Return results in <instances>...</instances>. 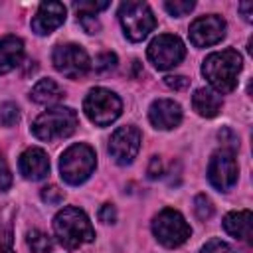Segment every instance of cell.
Wrapping results in <instances>:
<instances>
[{
  "label": "cell",
  "mask_w": 253,
  "mask_h": 253,
  "mask_svg": "<svg viewBox=\"0 0 253 253\" xmlns=\"http://www.w3.org/2000/svg\"><path fill=\"white\" fill-rule=\"evenodd\" d=\"M241 67H243L241 55L229 47L210 53L204 59L202 73L217 95H225L237 87V77L241 73Z\"/></svg>",
  "instance_id": "6da1fadb"
},
{
  "label": "cell",
  "mask_w": 253,
  "mask_h": 253,
  "mask_svg": "<svg viewBox=\"0 0 253 253\" xmlns=\"http://www.w3.org/2000/svg\"><path fill=\"white\" fill-rule=\"evenodd\" d=\"M53 233L65 249H79L95 239V229L87 213L75 206L59 210L53 217Z\"/></svg>",
  "instance_id": "7a4b0ae2"
},
{
  "label": "cell",
  "mask_w": 253,
  "mask_h": 253,
  "mask_svg": "<svg viewBox=\"0 0 253 253\" xmlns=\"http://www.w3.org/2000/svg\"><path fill=\"white\" fill-rule=\"evenodd\" d=\"M77 125L79 119L71 107H51L43 111L40 117H36V121L32 123V132L36 138L51 142L73 134Z\"/></svg>",
  "instance_id": "3957f363"
},
{
  "label": "cell",
  "mask_w": 253,
  "mask_h": 253,
  "mask_svg": "<svg viewBox=\"0 0 253 253\" xmlns=\"http://www.w3.org/2000/svg\"><path fill=\"white\" fill-rule=\"evenodd\" d=\"M97 166V154L89 144H71L59 158V172L61 178L71 184V186H79L85 180H89V176L95 172Z\"/></svg>",
  "instance_id": "277c9868"
},
{
  "label": "cell",
  "mask_w": 253,
  "mask_h": 253,
  "mask_svg": "<svg viewBox=\"0 0 253 253\" xmlns=\"http://www.w3.org/2000/svg\"><path fill=\"white\" fill-rule=\"evenodd\" d=\"M119 22L130 42H142L156 28V18L146 2L128 0L119 6Z\"/></svg>",
  "instance_id": "5b68a950"
},
{
  "label": "cell",
  "mask_w": 253,
  "mask_h": 253,
  "mask_svg": "<svg viewBox=\"0 0 253 253\" xmlns=\"http://www.w3.org/2000/svg\"><path fill=\"white\" fill-rule=\"evenodd\" d=\"M83 111H85L87 119L93 125L107 126V125H111L113 121H117L121 117L123 101L111 89L95 87L87 93V97L83 101Z\"/></svg>",
  "instance_id": "8992f818"
},
{
  "label": "cell",
  "mask_w": 253,
  "mask_h": 253,
  "mask_svg": "<svg viewBox=\"0 0 253 253\" xmlns=\"http://www.w3.org/2000/svg\"><path fill=\"white\" fill-rule=\"evenodd\" d=\"M152 233L164 247L174 249L188 241V237L192 235V229L186 217L178 210L164 208L152 219Z\"/></svg>",
  "instance_id": "52a82bcc"
},
{
  "label": "cell",
  "mask_w": 253,
  "mask_h": 253,
  "mask_svg": "<svg viewBox=\"0 0 253 253\" xmlns=\"http://www.w3.org/2000/svg\"><path fill=\"white\" fill-rule=\"evenodd\" d=\"M51 63L61 75H65L69 79H81L91 69V59H89L87 51L77 43L55 45L53 53H51Z\"/></svg>",
  "instance_id": "ba28073f"
},
{
  "label": "cell",
  "mask_w": 253,
  "mask_h": 253,
  "mask_svg": "<svg viewBox=\"0 0 253 253\" xmlns=\"http://www.w3.org/2000/svg\"><path fill=\"white\" fill-rule=\"evenodd\" d=\"M146 55H148L150 63H152L156 69L166 71V69L176 67V65L184 59L186 47H184V42H182L178 36L160 34V36H156V38L148 43Z\"/></svg>",
  "instance_id": "9c48e42d"
},
{
  "label": "cell",
  "mask_w": 253,
  "mask_h": 253,
  "mask_svg": "<svg viewBox=\"0 0 253 253\" xmlns=\"http://www.w3.org/2000/svg\"><path fill=\"white\" fill-rule=\"evenodd\" d=\"M237 176H239V166L231 148H221L211 154L208 164V180L215 190L219 192L231 190L237 182Z\"/></svg>",
  "instance_id": "30bf717a"
},
{
  "label": "cell",
  "mask_w": 253,
  "mask_h": 253,
  "mask_svg": "<svg viewBox=\"0 0 253 253\" xmlns=\"http://www.w3.org/2000/svg\"><path fill=\"white\" fill-rule=\"evenodd\" d=\"M140 140H142V136H140V130L136 126H132V125L119 126L109 138L111 158L121 166L130 164L140 150Z\"/></svg>",
  "instance_id": "8fae6325"
},
{
  "label": "cell",
  "mask_w": 253,
  "mask_h": 253,
  "mask_svg": "<svg viewBox=\"0 0 253 253\" xmlns=\"http://www.w3.org/2000/svg\"><path fill=\"white\" fill-rule=\"evenodd\" d=\"M225 20L217 14H210V16H202V18H196L192 24H190V42L196 45V47H208V45H213L217 42H221L225 38Z\"/></svg>",
  "instance_id": "7c38bea8"
},
{
  "label": "cell",
  "mask_w": 253,
  "mask_h": 253,
  "mask_svg": "<svg viewBox=\"0 0 253 253\" xmlns=\"http://www.w3.org/2000/svg\"><path fill=\"white\" fill-rule=\"evenodd\" d=\"M65 6L61 2H42L36 16L32 18V32L38 36H49L65 22Z\"/></svg>",
  "instance_id": "4fadbf2b"
},
{
  "label": "cell",
  "mask_w": 253,
  "mask_h": 253,
  "mask_svg": "<svg viewBox=\"0 0 253 253\" xmlns=\"http://www.w3.org/2000/svg\"><path fill=\"white\" fill-rule=\"evenodd\" d=\"M148 119L154 128H176L182 123V107L172 99H156L148 109Z\"/></svg>",
  "instance_id": "5bb4252c"
},
{
  "label": "cell",
  "mask_w": 253,
  "mask_h": 253,
  "mask_svg": "<svg viewBox=\"0 0 253 253\" xmlns=\"http://www.w3.org/2000/svg\"><path fill=\"white\" fill-rule=\"evenodd\" d=\"M18 170H20V174H22L26 180H32V182L43 180V178L49 174V158H47L45 150H42V148H38V146L26 148V150L20 154Z\"/></svg>",
  "instance_id": "9a60e30c"
},
{
  "label": "cell",
  "mask_w": 253,
  "mask_h": 253,
  "mask_svg": "<svg viewBox=\"0 0 253 253\" xmlns=\"http://www.w3.org/2000/svg\"><path fill=\"white\" fill-rule=\"evenodd\" d=\"M24 59V42L16 36L0 38V75L18 67Z\"/></svg>",
  "instance_id": "2e32d148"
},
{
  "label": "cell",
  "mask_w": 253,
  "mask_h": 253,
  "mask_svg": "<svg viewBox=\"0 0 253 253\" xmlns=\"http://www.w3.org/2000/svg\"><path fill=\"white\" fill-rule=\"evenodd\" d=\"M251 225H253V213L249 210L229 211L223 217V229L239 241H249L251 239Z\"/></svg>",
  "instance_id": "e0dca14e"
},
{
  "label": "cell",
  "mask_w": 253,
  "mask_h": 253,
  "mask_svg": "<svg viewBox=\"0 0 253 253\" xmlns=\"http://www.w3.org/2000/svg\"><path fill=\"white\" fill-rule=\"evenodd\" d=\"M194 111L204 119H213L221 111V97L211 89H196L192 95Z\"/></svg>",
  "instance_id": "ac0fdd59"
},
{
  "label": "cell",
  "mask_w": 253,
  "mask_h": 253,
  "mask_svg": "<svg viewBox=\"0 0 253 253\" xmlns=\"http://www.w3.org/2000/svg\"><path fill=\"white\" fill-rule=\"evenodd\" d=\"M32 101L38 105H55L63 99V89L53 79H40L32 89Z\"/></svg>",
  "instance_id": "d6986e66"
},
{
  "label": "cell",
  "mask_w": 253,
  "mask_h": 253,
  "mask_svg": "<svg viewBox=\"0 0 253 253\" xmlns=\"http://www.w3.org/2000/svg\"><path fill=\"white\" fill-rule=\"evenodd\" d=\"M28 247L32 249V253H49L51 251V239L47 237V233L40 231V229H32L26 235Z\"/></svg>",
  "instance_id": "ffe728a7"
},
{
  "label": "cell",
  "mask_w": 253,
  "mask_h": 253,
  "mask_svg": "<svg viewBox=\"0 0 253 253\" xmlns=\"http://www.w3.org/2000/svg\"><path fill=\"white\" fill-rule=\"evenodd\" d=\"M194 6H196L194 0H166V2H164L166 12H168L170 16H174V18H182V16L190 14V12L194 10Z\"/></svg>",
  "instance_id": "44dd1931"
},
{
  "label": "cell",
  "mask_w": 253,
  "mask_h": 253,
  "mask_svg": "<svg viewBox=\"0 0 253 253\" xmlns=\"http://www.w3.org/2000/svg\"><path fill=\"white\" fill-rule=\"evenodd\" d=\"M20 121V109L14 103H2L0 105V125L14 126Z\"/></svg>",
  "instance_id": "7402d4cb"
},
{
  "label": "cell",
  "mask_w": 253,
  "mask_h": 253,
  "mask_svg": "<svg viewBox=\"0 0 253 253\" xmlns=\"http://www.w3.org/2000/svg\"><path fill=\"white\" fill-rule=\"evenodd\" d=\"M194 211H196V215L200 219H210L213 215V204H211V200L208 196H204V194L196 196V200H194Z\"/></svg>",
  "instance_id": "603a6c76"
},
{
  "label": "cell",
  "mask_w": 253,
  "mask_h": 253,
  "mask_svg": "<svg viewBox=\"0 0 253 253\" xmlns=\"http://www.w3.org/2000/svg\"><path fill=\"white\" fill-rule=\"evenodd\" d=\"M117 67V55L111 53V51H105V53H99L95 57V71L97 73H109Z\"/></svg>",
  "instance_id": "cb8c5ba5"
},
{
  "label": "cell",
  "mask_w": 253,
  "mask_h": 253,
  "mask_svg": "<svg viewBox=\"0 0 253 253\" xmlns=\"http://www.w3.org/2000/svg\"><path fill=\"white\" fill-rule=\"evenodd\" d=\"M77 22L81 24L83 32H87V34H97V32L101 30V24H99L97 14H89V12H77Z\"/></svg>",
  "instance_id": "d4e9b609"
},
{
  "label": "cell",
  "mask_w": 253,
  "mask_h": 253,
  "mask_svg": "<svg viewBox=\"0 0 253 253\" xmlns=\"http://www.w3.org/2000/svg\"><path fill=\"white\" fill-rule=\"evenodd\" d=\"M63 198H65V192H63V190H59L55 184L42 188V200H43V202H47V204H51V206L61 204V202H63Z\"/></svg>",
  "instance_id": "484cf974"
},
{
  "label": "cell",
  "mask_w": 253,
  "mask_h": 253,
  "mask_svg": "<svg viewBox=\"0 0 253 253\" xmlns=\"http://www.w3.org/2000/svg\"><path fill=\"white\" fill-rule=\"evenodd\" d=\"M200 253H235V249H233L229 243L221 241V239H210V241L202 247Z\"/></svg>",
  "instance_id": "4316f807"
},
{
  "label": "cell",
  "mask_w": 253,
  "mask_h": 253,
  "mask_svg": "<svg viewBox=\"0 0 253 253\" xmlns=\"http://www.w3.org/2000/svg\"><path fill=\"white\" fill-rule=\"evenodd\" d=\"M77 8V12H89V14H97L101 10H105L109 6V2H75L73 4Z\"/></svg>",
  "instance_id": "83f0119b"
},
{
  "label": "cell",
  "mask_w": 253,
  "mask_h": 253,
  "mask_svg": "<svg viewBox=\"0 0 253 253\" xmlns=\"http://www.w3.org/2000/svg\"><path fill=\"white\" fill-rule=\"evenodd\" d=\"M164 83L174 91H184L190 85V79L184 75H168V77H164Z\"/></svg>",
  "instance_id": "f1b7e54d"
},
{
  "label": "cell",
  "mask_w": 253,
  "mask_h": 253,
  "mask_svg": "<svg viewBox=\"0 0 253 253\" xmlns=\"http://www.w3.org/2000/svg\"><path fill=\"white\" fill-rule=\"evenodd\" d=\"M10 186H12V174L4 156H0V192H6Z\"/></svg>",
  "instance_id": "f546056e"
},
{
  "label": "cell",
  "mask_w": 253,
  "mask_h": 253,
  "mask_svg": "<svg viewBox=\"0 0 253 253\" xmlns=\"http://www.w3.org/2000/svg\"><path fill=\"white\" fill-rule=\"evenodd\" d=\"M99 219L103 223H115L117 221V210L113 204H103L99 210Z\"/></svg>",
  "instance_id": "4dcf8cb0"
},
{
  "label": "cell",
  "mask_w": 253,
  "mask_h": 253,
  "mask_svg": "<svg viewBox=\"0 0 253 253\" xmlns=\"http://www.w3.org/2000/svg\"><path fill=\"white\" fill-rule=\"evenodd\" d=\"M146 172H148V178H152V180H156L158 176H162V160L158 156H152Z\"/></svg>",
  "instance_id": "1f68e13d"
},
{
  "label": "cell",
  "mask_w": 253,
  "mask_h": 253,
  "mask_svg": "<svg viewBox=\"0 0 253 253\" xmlns=\"http://www.w3.org/2000/svg\"><path fill=\"white\" fill-rule=\"evenodd\" d=\"M251 10H253V4H251V2H241V4H239V12L243 14V20H245V22H251V20H253V18H251V16H253Z\"/></svg>",
  "instance_id": "d6a6232c"
}]
</instances>
